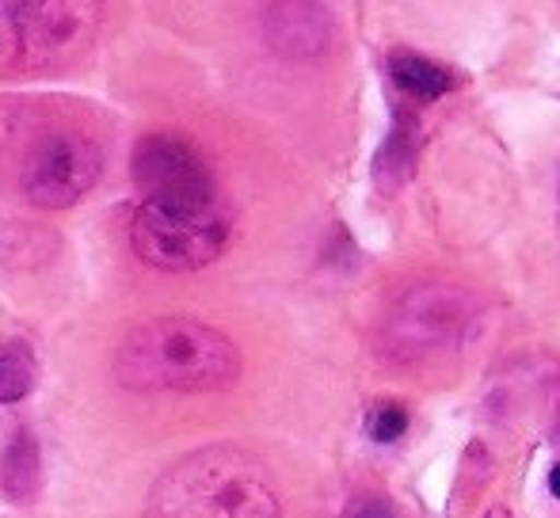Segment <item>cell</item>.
Here are the masks:
<instances>
[{"instance_id":"6da1fadb","label":"cell","mask_w":560,"mask_h":518,"mask_svg":"<svg viewBox=\"0 0 560 518\" xmlns=\"http://www.w3.org/2000/svg\"><path fill=\"white\" fill-rule=\"evenodd\" d=\"M241 348L195 317H156L122 335L115 351L118 386L133 392H202L241 378Z\"/></svg>"},{"instance_id":"7a4b0ae2","label":"cell","mask_w":560,"mask_h":518,"mask_svg":"<svg viewBox=\"0 0 560 518\" xmlns=\"http://www.w3.org/2000/svg\"><path fill=\"white\" fill-rule=\"evenodd\" d=\"M149 518H282V504L256 454L202 446L156 476Z\"/></svg>"},{"instance_id":"3957f363","label":"cell","mask_w":560,"mask_h":518,"mask_svg":"<svg viewBox=\"0 0 560 518\" xmlns=\"http://www.w3.org/2000/svg\"><path fill=\"white\" fill-rule=\"evenodd\" d=\"M133 252L156 271H199L225 252L229 214L218 199H145L130 225Z\"/></svg>"},{"instance_id":"277c9868","label":"cell","mask_w":560,"mask_h":518,"mask_svg":"<svg viewBox=\"0 0 560 518\" xmlns=\"http://www.w3.org/2000/svg\"><path fill=\"white\" fill-rule=\"evenodd\" d=\"M104 172L100 145L84 133H50L27 153L20 172L23 199L43 210H66L96 187Z\"/></svg>"},{"instance_id":"5b68a950","label":"cell","mask_w":560,"mask_h":518,"mask_svg":"<svg viewBox=\"0 0 560 518\" xmlns=\"http://www.w3.org/2000/svg\"><path fill=\"white\" fill-rule=\"evenodd\" d=\"M104 0H27L20 12V58L58 69L92 50Z\"/></svg>"},{"instance_id":"8992f818","label":"cell","mask_w":560,"mask_h":518,"mask_svg":"<svg viewBox=\"0 0 560 518\" xmlns=\"http://www.w3.org/2000/svg\"><path fill=\"white\" fill-rule=\"evenodd\" d=\"M477 302L457 286H420L400 297L397 313L389 320V340L405 355L443 351L457 343L472 328Z\"/></svg>"},{"instance_id":"52a82bcc","label":"cell","mask_w":560,"mask_h":518,"mask_svg":"<svg viewBox=\"0 0 560 518\" xmlns=\"http://www.w3.org/2000/svg\"><path fill=\"white\" fill-rule=\"evenodd\" d=\"M133 184L145 199H176V202H207L218 199L214 176H210L202 153L191 141L176 133H149L133 149Z\"/></svg>"},{"instance_id":"ba28073f","label":"cell","mask_w":560,"mask_h":518,"mask_svg":"<svg viewBox=\"0 0 560 518\" xmlns=\"http://www.w3.org/2000/svg\"><path fill=\"white\" fill-rule=\"evenodd\" d=\"M264 31L267 43L287 58H320L332 46L336 23L325 0H271Z\"/></svg>"},{"instance_id":"9c48e42d","label":"cell","mask_w":560,"mask_h":518,"mask_svg":"<svg viewBox=\"0 0 560 518\" xmlns=\"http://www.w3.org/2000/svg\"><path fill=\"white\" fill-rule=\"evenodd\" d=\"M416 153H420V130L408 119L405 111H397V122H393L389 138L382 141L374 156V187L382 195H397L400 187L412 179L416 172Z\"/></svg>"},{"instance_id":"30bf717a","label":"cell","mask_w":560,"mask_h":518,"mask_svg":"<svg viewBox=\"0 0 560 518\" xmlns=\"http://www.w3.org/2000/svg\"><path fill=\"white\" fill-rule=\"evenodd\" d=\"M43 484V461H38V443L31 431H15L0 458V496L12 504H31Z\"/></svg>"},{"instance_id":"8fae6325","label":"cell","mask_w":560,"mask_h":518,"mask_svg":"<svg viewBox=\"0 0 560 518\" xmlns=\"http://www.w3.org/2000/svg\"><path fill=\"white\" fill-rule=\"evenodd\" d=\"M389 76H393V84L412 99H439L454 89V76H450L446 66H439V61L423 58V54H412V50L393 54Z\"/></svg>"},{"instance_id":"7c38bea8","label":"cell","mask_w":560,"mask_h":518,"mask_svg":"<svg viewBox=\"0 0 560 518\" xmlns=\"http://www.w3.org/2000/svg\"><path fill=\"white\" fill-rule=\"evenodd\" d=\"M35 351L27 340H0V404H15L35 389Z\"/></svg>"},{"instance_id":"4fadbf2b","label":"cell","mask_w":560,"mask_h":518,"mask_svg":"<svg viewBox=\"0 0 560 518\" xmlns=\"http://www.w3.org/2000/svg\"><path fill=\"white\" fill-rule=\"evenodd\" d=\"M488 473H492V461H488L485 443H469L462 469H457V484H454V492H450V507H454V515H462V507L472 504V499L485 492Z\"/></svg>"},{"instance_id":"5bb4252c","label":"cell","mask_w":560,"mask_h":518,"mask_svg":"<svg viewBox=\"0 0 560 518\" xmlns=\"http://www.w3.org/2000/svg\"><path fill=\"white\" fill-rule=\"evenodd\" d=\"M405 431H408V412L400 404H377L366 415V435L374 443H397Z\"/></svg>"},{"instance_id":"9a60e30c","label":"cell","mask_w":560,"mask_h":518,"mask_svg":"<svg viewBox=\"0 0 560 518\" xmlns=\"http://www.w3.org/2000/svg\"><path fill=\"white\" fill-rule=\"evenodd\" d=\"M347 518H397V511H393L385 499H374V496H366V499H354L351 504V515Z\"/></svg>"},{"instance_id":"2e32d148","label":"cell","mask_w":560,"mask_h":518,"mask_svg":"<svg viewBox=\"0 0 560 518\" xmlns=\"http://www.w3.org/2000/svg\"><path fill=\"white\" fill-rule=\"evenodd\" d=\"M549 492H553V496L560 499V466L549 469Z\"/></svg>"},{"instance_id":"e0dca14e","label":"cell","mask_w":560,"mask_h":518,"mask_svg":"<svg viewBox=\"0 0 560 518\" xmlns=\"http://www.w3.org/2000/svg\"><path fill=\"white\" fill-rule=\"evenodd\" d=\"M485 518H515V515H511V511H508V507H503V504H495V507H488V511H485Z\"/></svg>"}]
</instances>
